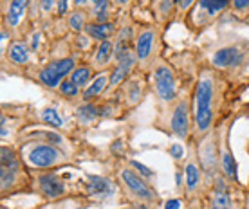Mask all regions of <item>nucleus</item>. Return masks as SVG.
I'll return each mask as SVG.
<instances>
[{"mask_svg":"<svg viewBox=\"0 0 249 209\" xmlns=\"http://www.w3.org/2000/svg\"><path fill=\"white\" fill-rule=\"evenodd\" d=\"M220 90H224V85L215 69H202L193 94V134L199 139L215 126Z\"/></svg>","mask_w":249,"mask_h":209,"instance_id":"1","label":"nucleus"},{"mask_svg":"<svg viewBox=\"0 0 249 209\" xmlns=\"http://www.w3.org/2000/svg\"><path fill=\"white\" fill-rule=\"evenodd\" d=\"M220 148H222V142H220L218 130L208 132L204 137H200L197 144V160L210 180L220 173Z\"/></svg>","mask_w":249,"mask_h":209,"instance_id":"2","label":"nucleus"},{"mask_svg":"<svg viewBox=\"0 0 249 209\" xmlns=\"http://www.w3.org/2000/svg\"><path fill=\"white\" fill-rule=\"evenodd\" d=\"M249 63V45L230 43L212 54V67L215 70H237Z\"/></svg>","mask_w":249,"mask_h":209,"instance_id":"3","label":"nucleus"},{"mask_svg":"<svg viewBox=\"0 0 249 209\" xmlns=\"http://www.w3.org/2000/svg\"><path fill=\"white\" fill-rule=\"evenodd\" d=\"M24 160L25 164L38 170H47L62 162V154L56 146L53 144H45V142H35L25 146L24 150Z\"/></svg>","mask_w":249,"mask_h":209,"instance_id":"4","label":"nucleus"},{"mask_svg":"<svg viewBox=\"0 0 249 209\" xmlns=\"http://www.w3.org/2000/svg\"><path fill=\"white\" fill-rule=\"evenodd\" d=\"M192 101L188 98H182L177 101L172 119H170V128L179 139H190L193 134V116H192Z\"/></svg>","mask_w":249,"mask_h":209,"instance_id":"5","label":"nucleus"},{"mask_svg":"<svg viewBox=\"0 0 249 209\" xmlns=\"http://www.w3.org/2000/svg\"><path fill=\"white\" fill-rule=\"evenodd\" d=\"M154 87H156L157 98L164 103H172L177 98V76L174 69L161 63L154 69Z\"/></svg>","mask_w":249,"mask_h":209,"instance_id":"6","label":"nucleus"},{"mask_svg":"<svg viewBox=\"0 0 249 209\" xmlns=\"http://www.w3.org/2000/svg\"><path fill=\"white\" fill-rule=\"evenodd\" d=\"M230 0H197L190 18L197 25H208L213 18H217L222 11L230 7Z\"/></svg>","mask_w":249,"mask_h":209,"instance_id":"7","label":"nucleus"},{"mask_svg":"<svg viewBox=\"0 0 249 209\" xmlns=\"http://www.w3.org/2000/svg\"><path fill=\"white\" fill-rule=\"evenodd\" d=\"M220 173L224 175L230 182H238V172H237V160L233 157L230 144V128L222 134V148H220Z\"/></svg>","mask_w":249,"mask_h":209,"instance_id":"8","label":"nucleus"},{"mask_svg":"<svg viewBox=\"0 0 249 209\" xmlns=\"http://www.w3.org/2000/svg\"><path fill=\"white\" fill-rule=\"evenodd\" d=\"M197 162L199 160H190L188 164H184V188L190 197L199 193L202 188V180H204V172Z\"/></svg>","mask_w":249,"mask_h":209,"instance_id":"9","label":"nucleus"},{"mask_svg":"<svg viewBox=\"0 0 249 209\" xmlns=\"http://www.w3.org/2000/svg\"><path fill=\"white\" fill-rule=\"evenodd\" d=\"M136 60H137V56L134 54V52H130V51H126V52H123V54L119 56L118 65H116V69H114L112 74H110L108 85L118 87L119 83L132 72V69H134V65H136Z\"/></svg>","mask_w":249,"mask_h":209,"instance_id":"10","label":"nucleus"},{"mask_svg":"<svg viewBox=\"0 0 249 209\" xmlns=\"http://www.w3.org/2000/svg\"><path fill=\"white\" fill-rule=\"evenodd\" d=\"M121 180H123L124 186H126L134 195L144 198V200H146V198H152V195H154L152 190H150V186L146 184L139 175H136L134 172H130V170H124V172L121 173Z\"/></svg>","mask_w":249,"mask_h":209,"instance_id":"11","label":"nucleus"},{"mask_svg":"<svg viewBox=\"0 0 249 209\" xmlns=\"http://www.w3.org/2000/svg\"><path fill=\"white\" fill-rule=\"evenodd\" d=\"M38 184H40V190L47 198H60L65 193V188H63L62 178L54 175V173H45V175H40L38 178Z\"/></svg>","mask_w":249,"mask_h":209,"instance_id":"12","label":"nucleus"},{"mask_svg":"<svg viewBox=\"0 0 249 209\" xmlns=\"http://www.w3.org/2000/svg\"><path fill=\"white\" fill-rule=\"evenodd\" d=\"M154 43H156V31L154 29H144L139 33L136 40V56L139 62H146L152 52H154Z\"/></svg>","mask_w":249,"mask_h":209,"instance_id":"13","label":"nucleus"},{"mask_svg":"<svg viewBox=\"0 0 249 209\" xmlns=\"http://www.w3.org/2000/svg\"><path fill=\"white\" fill-rule=\"evenodd\" d=\"M116 33V25L112 22H94V24L85 25V35L92 40H108Z\"/></svg>","mask_w":249,"mask_h":209,"instance_id":"14","label":"nucleus"},{"mask_svg":"<svg viewBox=\"0 0 249 209\" xmlns=\"http://www.w3.org/2000/svg\"><path fill=\"white\" fill-rule=\"evenodd\" d=\"M27 4H29V0H11L9 6H7L6 24L11 25V27H17L20 24V20H22V17H24Z\"/></svg>","mask_w":249,"mask_h":209,"instance_id":"15","label":"nucleus"},{"mask_svg":"<svg viewBox=\"0 0 249 209\" xmlns=\"http://www.w3.org/2000/svg\"><path fill=\"white\" fill-rule=\"evenodd\" d=\"M7 56H9V60H11L13 63H17V65H25V63L29 62V49H27L25 43L15 42L9 45Z\"/></svg>","mask_w":249,"mask_h":209,"instance_id":"16","label":"nucleus"},{"mask_svg":"<svg viewBox=\"0 0 249 209\" xmlns=\"http://www.w3.org/2000/svg\"><path fill=\"white\" fill-rule=\"evenodd\" d=\"M101 116V110L96 106V104L92 103H85L81 104L80 108L76 110V117H78V121H80L81 124H90L94 123L98 117Z\"/></svg>","mask_w":249,"mask_h":209,"instance_id":"17","label":"nucleus"},{"mask_svg":"<svg viewBox=\"0 0 249 209\" xmlns=\"http://www.w3.org/2000/svg\"><path fill=\"white\" fill-rule=\"evenodd\" d=\"M112 51H114L112 42H108V40L100 42L98 49L94 52V65L96 67H105L107 63H108V60H110V56H112Z\"/></svg>","mask_w":249,"mask_h":209,"instance_id":"18","label":"nucleus"},{"mask_svg":"<svg viewBox=\"0 0 249 209\" xmlns=\"http://www.w3.org/2000/svg\"><path fill=\"white\" fill-rule=\"evenodd\" d=\"M89 190L94 195H100V197H105V195H110L112 193V188H110V182L103 177H96V175H90L89 177Z\"/></svg>","mask_w":249,"mask_h":209,"instance_id":"19","label":"nucleus"},{"mask_svg":"<svg viewBox=\"0 0 249 209\" xmlns=\"http://www.w3.org/2000/svg\"><path fill=\"white\" fill-rule=\"evenodd\" d=\"M110 80V76H107V74H100L96 80L87 87V90H83V98L85 99H92V98H98L103 90H105L107 83Z\"/></svg>","mask_w":249,"mask_h":209,"instance_id":"20","label":"nucleus"},{"mask_svg":"<svg viewBox=\"0 0 249 209\" xmlns=\"http://www.w3.org/2000/svg\"><path fill=\"white\" fill-rule=\"evenodd\" d=\"M40 81H42L45 87H49V88H56V87L62 85L63 78L54 70V69L51 67V65H47V67L40 72Z\"/></svg>","mask_w":249,"mask_h":209,"instance_id":"21","label":"nucleus"},{"mask_svg":"<svg viewBox=\"0 0 249 209\" xmlns=\"http://www.w3.org/2000/svg\"><path fill=\"white\" fill-rule=\"evenodd\" d=\"M2 168L4 170H18L20 168V159L18 155L13 152V148H2Z\"/></svg>","mask_w":249,"mask_h":209,"instance_id":"22","label":"nucleus"},{"mask_svg":"<svg viewBox=\"0 0 249 209\" xmlns=\"http://www.w3.org/2000/svg\"><path fill=\"white\" fill-rule=\"evenodd\" d=\"M90 76H92V70L90 67H78L72 70V76H71V80L74 81L78 87H85L90 81Z\"/></svg>","mask_w":249,"mask_h":209,"instance_id":"23","label":"nucleus"},{"mask_svg":"<svg viewBox=\"0 0 249 209\" xmlns=\"http://www.w3.org/2000/svg\"><path fill=\"white\" fill-rule=\"evenodd\" d=\"M51 67L54 69L62 78H65L71 70H74V60L72 58H63V60H56V62H51Z\"/></svg>","mask_w":249,"mask_h":209,"instance_id":"24","label":"nucleus"},{"mask_svg":"<svg viewBox=\"0 0 249 209\" xmlns=\"http://www.w3.org/2000/svg\"><path fill=\"white\" fill-rule=\"evenodd\" d=\"M108 7H110L108 0H98L94 4L92 15L94 18H96V22H107V18H108Z\"/></svg>","mask_w":249,"mask_h":209,"instance_id":"25","label":"nucleus"},{"mask_svg":"<svg viewBox=\"0 0 249 209\" xmlns=\"http://www.w3.org/2000/svg\"><path fill=\"white\" fill-rule=\"evenodd\" d=\"M42 119H44L45 123L56 126V128H60V126L63 124L62 116L56 112V108H44V110H42Z\"/></svg>","mask_w":249,"mask_h":209,"instance_id":"26","label":"nucleus"},{"mask_svg":"<svg viewBox=\"0 0 249 209\" xmlns=\"http://www.w3.org/2000/svg\"><path fill=\"white\" fill-rule=\"evenodd\" d=\"M78 88H80V87L76 85L72 80H63L62 85H60V92H62V96H65V98H76V96L80 94Z\"/></svg>","mask_w":249,"mask_h":209,"instance_id":"27","label":"nucleus"},{"mask_svg":"<svg viewBox=\"0 0 249 209\" xmlns=\"http://www.w3.org/2000/svg\"><path fill=\"white\" fill-rule=\"evenodd\" d=\"M85 18H87V17H85V15H83V13L81 11H76V13H72V15H71V20H69V24H71V27H72V29H76V31H81V29H85Z\"/></svg>","mask_w":249,"mask_h":209,"instance_id":"28","label":"nucleus"},{"mask_svg":"<svg viewBox=\"0 0 249 209\" xmlns=\"http://www.w3.org/2000/svg\"><path fill=\"white\" fill-rule=\"evenodd\" d=\"M231 7L237 13L249 11V0H231Z\"/></svg>","mask_w":249,"mask_h":209,"instance_id":"29","label":"nucleus"},{"mask_svg":"<svg viewBox=\"0 0 249 209\" xmlns=\"http://www.w3.org/2000/svg\"><path fill=\"white\" fill-rule=\"evenodd\" d=\"M175 2H177V7H179L181 11H188V9L193 6V0H175Z\"/></svg>","mask_w":249,"mask_h":209,"instance_id":"30","label":"nucleus"},{"mask_svg":"<svg viewBox=\"0 0 249 209\" xmlns=\"http://www.w3.org/2000/svg\"><path fill=\"white\" fill-rule=\"evenodd\" d=\"M49 141H53L54 144H62V137L58 136V134H53V132H42Z\"/></svg>","mask_w":249,"mask_h":209,"instance_id":"31","label":"nucleus"},{"mask_svg":"<svg viewBox=\"0 0 249 209\" xmlns=\"http://www.w3.org/2000/svg\"><path fill=\"white\" fill-rule=\"evenodd\" d=\"M170 154L174 155L175 159H181V157H182V154H184V150H182V148L179 146V144H174V146L170 148Z\"/></svg>","mask_w":249,"mask_h":209,"instance_id":"32","label":"nucleus"},{"mask_svg":"<svg viewBox=\"0 0 249 209\" xmlns=\"http://www.w3.org/2000/svg\"><path fill=\"white\" fill-rule=\"evenodd\" d=\"M54 2H56V0H40V9H42V11H49L51 7L54 6Z\"/></svg>","mask_w":249,"mask_h":209,"instance_id":"33","label":"nucleus"},{"mask_svg":"<svg viewBox=\"0 0 249 209\" xmlns=\"http://www.w3.org/2000/svg\"><path fill=\"white\" fill-rule=\"evenodd\" d=\"M132 164H134V166H136L137 170H139V172H141V173H144V175H146V177H152V175H154V173H152V170H148V168L141 166V164H139V162H137V160H132Z\"/></svg>","mask_w":249,"mask_h":209,"instance_id":"34","label":"nucleus"},{"mask_svg":"<svg viewBox=\"0 0 249 209\" xmlns=\"http://www.w3.org/2000/svg\"><path fill=\"white\" fill-rule=\"evenodd\" d=\"M65 11H67V0H58V13L63 15Z\"/></svg>","mask_w":249,"mask_h":209,"instance_id":"35","label":"nucleus"},{"mask_svg":"<svg viewBox=\"0 0 249 209\" xmlns=\"http://www.w3.org/2000/svg\"><path fill=\"white\" fill-rule=\"evenodd\" d=\"M179 206H181L179 200H168L166 202V209H179Z\"/></svg>","mask_w":249,"mask_h":209,"instance_id":"36","label":"nucleus"},{"mask_svg":"<svg viewBox=\"0 0 249 209\" xmlns=\"http://www.w3.org/2000/svg\"><path fill=\"white\" fill-rule=\"evenodd\" d=\"M72 2H74V4H76L78 7H81V6H85V4H87L89 0H72Z\"/></svg>","mask_w":249,"mask_h":209,"instance_id":"37","label":"nucleus"},{"mask_svg":"<svg viewBox=\"0 0 249 209\" xmlns=\"http://www.w3.org/2000/svg\"><path fill=\"white\" fill-rule=\"evenodd\" d=\"M114 2H116V4H118V6H124V4H128V2H130V0H114Z\"/></svg>","mask_w":249,"mask_h":209,"instance_id":"38","label":"nucleus"},{"mask_svg":"<svg viewBox=\"0 0 249 209\" xmlns=\"http://www.w3.org/2000/svg\"><path fill=\"white\" fill-rule=\"evenodd\" d=\"M246 152H248V155H249V141H248V144H246Z\"/></svg>","mask_w":249,"mask_h":209,"instance_id":"39","label":"nucleus"},{"mask_svg":"<svg viewBox=\"0 0 249 209\" xmlns=\"http://www.w3.org/2000/svg\"><path fill=\"white\" fill-rule=\"evenodd\" d=\"M90 2H94V4H96V2H98V0H90Z\"/></svg>","mask_w":249,"mask_h":209,"instance_id":"40","label":"nucleus"}]
</instances>
